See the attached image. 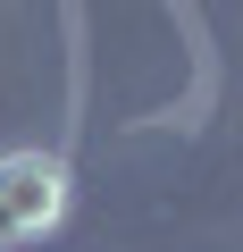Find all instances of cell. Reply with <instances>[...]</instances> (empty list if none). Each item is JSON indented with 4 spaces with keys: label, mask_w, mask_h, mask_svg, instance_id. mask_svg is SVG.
Returning <instances> with one entry per match:
<instances>
[{
    "label": "cell",
    "mask_w": 243,
    "mask_h": 252,
    "mask_svg": "<svg viewBox=\"0 0 243 252\" xmlns=\"http://www.w3.org/2000/svg\"><path fill=\"white\" fill-rule=\"evenodd\" d=\"M67 219V160L59 152H0V252L42 244Z\"/></svg>",
    "instance_id": "6da1fadb"
}]
</instances>
